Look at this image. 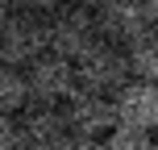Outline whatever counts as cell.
I'll return each instance as SVG.
<instances>
[{"label": "cell", "instance_id": "18", "mask_svg": "<svg viewBox=\"0 0 158 150\" xmlns=\"http://www.w3.org/2000/svg\"><path fill=\"white\" fill-rule=\"evenodd\" d=\"M21 150H33V146H21Z\"/></svg>", "mask_w": 158, "mask_h": 150}, {"label": "cell", "instance_id": "11", "mask_svg": "<svg viewBox=\"0 0 158 150\" xmlns=\"http://www.w3.org/2000/svg\"><path fill=\"white\" fill-rule=\"evenodd\" d=\"M104 150H158V142L150 134H142V129H112L108 138H104Z\"/></svg>", "mask_w": 158, "mask_h": 150}, {"label": "cell", "instance_id": "15", "mask_svg": "<svg viewBox=\"0 0 158 150\" xmlns=\"http://www.w3.org/2000/svg\"><path fill=\"white\" fill-rule=\"evenodd\" d=\"M146 17H150V29L158 33V0H146Z\"/></svg>", "mask_w": 158, "mask_h": 150}, {"label": "cell", "instance_id": "6", "mask_svg": "<svg viewBox=\"0 0 158 150\" xmlns=\"http://www.w3.org/2000/svg\"><path fill=\"white\" fill-rule=\"evenodd\" d=\"M96 21H100L104 42H117V46H137L150 29V17H146V0H104L96 8Z\"/></svg>", "mask_w": 158, "mask_h": 150}, {"label": "cell", "instance_id": "17", "mask_svg": "<svg viewBox=\"0 0 158 150\" xmlns=\"http://www.w3.org/2000/svg\"><path fill=\"white\" fill-rule=\"evenodd\" d=\"M67 4H83V8H100L104 0H67Z\"/></svg>", "mask_w": 158, "mask_h": 150}, {"label": "cell", "instance_id": "3", "mask_svg": "<svg viewBox=\"0 0 158 150\" xmlns=\"http://www.w3.org/2000/svg\"><path fill=\"white\" fill-rule=\"evenodd\" d=\"M96 42H104L100 33V21H96V8H83V4H63L50 13V50L63 58H79L87 54V50L96 46Z\"/></svg>", "mask_w": 158, "mask_h": 150}, {"label": "cell", "instance_id": "8", "mask_svg": "<svg viewBox=\"0 0 158 150\" xmlns=\"http://www.w3.org/2000/svg\"><path fill=\"white\" fill-rule=\"evenodd\" d=\"M117 125L121 129H142V134H154L158 129V84L150 79H129L117 96Z\"/></svg>", "mask_w": 158, "mask_h": 150}, {"label": "cell", "instance_id": "2", "mask_svg": "<svg viewBox=\"0 0 158 150\" xmlns=\"http://www.w3.org/2000/svg\"><path fill=\"white\" fill-rule=\"evenodd\" d=\"M79 88L96 96H117L121 88L133 79V63H129V50L117 46V42H96L83 58L75 63Z\"/></svg>", "mask_w": 158, "mask_h": 150}, {"label": "cell", "instance_id": "9", "mask_svg": "<svg viewBox=\"0 0 158 150\" xmlns=\"http://www.w3.org/2000/svg\"><path fill=\"white\" fill-rule=\"evenodd\" d=\"M29 109V79L21 67L0 63V117H21Z\"/></svg>", "mask_w": 158, "mask_h": 150}, {"label": "cell", "instance_id": "1", "mask_svg": "<svg viewBox=\"0 0 158 150\" xmlns=\"http://www.w3.org/2000/svg\"><path fill=\"white\" fill-rule=\"evenodd\" d=\"M46 50H50V17L17 8V13H8L4 21H0V63L25 71V67H29L33 58H42Z\"/></svg>", "mask_w": 158, "mask_h": 150}, {"label": "cell", "instance_id": "13", "mask_svg": "<svg viewBox=\"0 0 158 150\" xmlns=\"http://www.w3.org/2000/svg\"><path fill=\"white\" fill-rule=\"evenodd\" d=\"M67 0H17V8H25V13H42V17H50L54 8H63Z\"/></svg>", "mask_w": 158, "mask_h": 150}, {"label": "cell", "instance_id": "5", "mask_svg": "<svg viewBox=\"0 0 158 150\" xmlns=\"http://www.w3.org/2000/svg\"><path fill=\"white\" fill-rule=\"evenodd\" d=\"M67 121H71V138H87V142H104L117 129V104L112 96H96V92H79L63 104Z\"/></svg>", "mask_w": 158, "mask_h": 150}, {"label": "cell", "instance_id": "14", "mask_svg": "<svg viewBox=\"0 0 158 150\" xmlns=\"http://www.w3.org/2000/svg\"><path fill=\"white\" fill-rule=\"evenodd\" d=\"M63 150H104V142H87V138H71Z\"/></svg>", "mask_w": 158, "mask_h": 150}, {"label": "cell", "instance_id": "7", "mask_svg": "<svg viewBox=\"0 0 158 150\" xmlns=\"http://www.w3.org/2000/svg\"><path fill=\"white\" fill-rule=\"evenodd\" d=\"M17 125H21V146L33 150H63L71 142V121L58 104H29L17 117Z\"/></svg>", "mask_w": 158, "mask_h": 150}, {"label": "cell", "instance_id": "4", "mask_svg": "<svg viewBox=\"0 0 158 150\" xmlns=\"http://www.w3.org/2000/svg\"><path fill=\"white\" fill-rule=\"evenodd\" d=\"M25 79H29V104H58L63 109L67 100L79 92V75L75 63L54 50H46L42 58H33L25 67Z\"/></svg>", "mask_w": 158, "mask_h": 150}, {"label": "cell", "instance_id": "12", "mask_svg": "<svg viewBox=\"0 0 158 150\" xmlns=\"http://www.w3.org/2000/svg\"><path fill=\"white\" fill-rule=\"evenodd\" d=\"M0 150H21V125H17V117H0Z\"/></svg>", "mask_w": 158, "mask_h": 150}, {"label": "cell", "instance_id": "16", "mask_svg": "<svg viewBox=\"0 0 158 150\" xmlns=\"http://www.w3.org/2000/svg\"><path fill=\"white\" fill-rule=\"evenodd\" d=\"M8 13H17V0H0V21H4Z\"/></svg>", "mask_w": 158, "mask_h": 150}, {"label": "cell", "instance_id": "10", "mask_svg": "<svg viewBox=\"0 0 158 150\" xmlns=\"http://www.w3.org/2000/svg\"><path fill=\"white\" fill-rule=\"evenodd\" d=\"M129 63H133V79L158 84V33H146L137 46H129Z\"/></svg>", "mask_w": 158, "mask_h": 150}]
</instances>
